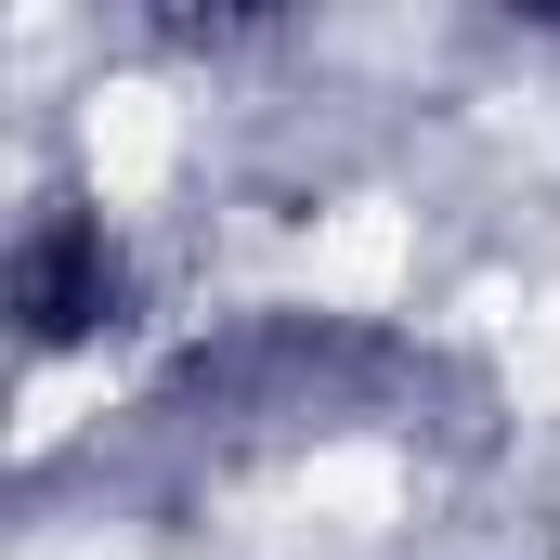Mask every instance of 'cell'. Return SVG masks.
Here are the masks:
<instances>
[{
  "instance_id": "cell-1",
  "label": "cell",
  "mask_w": 560,
  "mask_h": 560,
  "mask_svg": "<svg viewBox=\"0 0 560 560\" xmlns=\"http://www.w3.org/2000/svg\"><path fill=\"white\" fill-rule=\"evenodd\" d=\"M13 313H26V339H39V352L92 339V326L118 313V248H105V222L52 209V222L26 235V261H13Z\"/></svg>"
}]
</instances>
